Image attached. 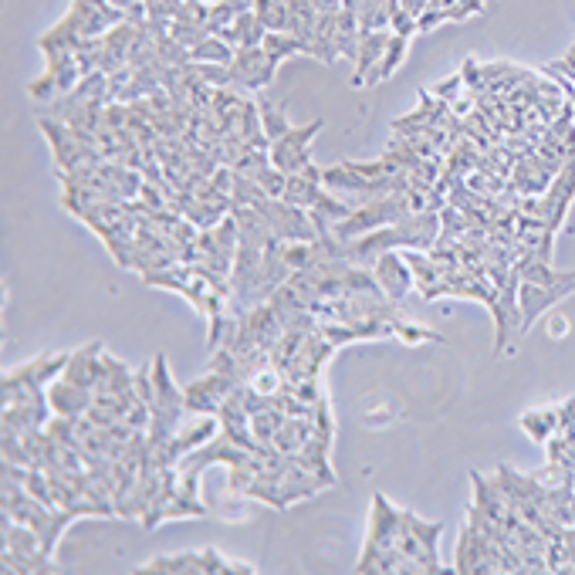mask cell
I'll return each instance as SVG.
<instances>
[{"label": "cell", "mask_w": 575, "mask_h": 575, "mask_svg": "<svg viewBox=\"0 0 575 575\" xmlns=\"http://www.w3.org/2000/svg\"><path fill=\"white\" fill-rule=\"evenodd\" d=\"M149 373H153V396H149V410H153V420H149V447L166 444L170 437L180 433V423L187 417V396L176 386V379L170 373V362H166V352H156L153 362H149Z\"/></svg>", "instance_id": "6da1fadb"}, {"label": "cell", "mask_w": 575, "mask_h": 575, "mask_svg": "<svg viewBox=\"0 0 575 575\" xmlns=\"http://www.w3.org/2000/svg\"><path fill=\"white\" fill-rule=\"evenodd\" d=\"M400 535H403V511L393 508V501L386 494H376L373 515H369V535L356 562V572H383L386 555L396 552Z\"/></svg>", "instance_id": "7a4b0ae2"}, {"label": "cell", "mask_w": 575, "mask_h": 575, "mask_svg": "<svg viewBox=\"0 0 575 575\" xmlns=\"http://www.w3.org/2000/svg\"><path fill=\"white\" fill-rule=\"evenodd\" d=\"M406 214H413V203H410V176H406V183H403L400 190L386 193V197L366 203V207H356L349 217L339 220V224H335L332 230H335V237H339V241H356V237L369 234V230L400 224Z\"/></svg>", "instance_id": "3957f363"}, {"label": "cell", "mask_w": 575, "mask_h": 575, "mask_svg": "<svg viewBox=\"0 0 575 575\" xmlns=\"http://www.w3.org/2000/svg\"><path fill=\"white\" fill-rule=\"evenodd\" d=\"M68 356H72V352H41L38 359L24 362V366H17V369H7L4 379H0V406H11L21 400V396L48 389L61 373H65Z\"/></svg>", "instance_id": "277c9868"}, {"label": "cell", "mask_w": 575, "mask_h": 575, "mask_svg": "<svg viewBox=\"0 0 575 575\" xmlns=\"http://www.w3.org/2000/svg\"><path fill=\"white\" fill-rule=\"evenodd\" d=\"M38 126L44 132V139H48V146H51V156H55L58 173H72V170H78V166H88V163H99V159H105L99 146H88L72 126L51 119V115H38Z\"/></svg>", "instance_id": "5b68a950"}, {"label": "cell", "mask_w": 575, "mask_h": 575, "mask_svg": "<svg viewBox=\"0 0 575 575\" xmlns=\"http://www.w3.org/2000/svg\"><path fill=\"white\" fill-rule=\"evenodd\" d=\"M203 515H207V504L187 498V494L180 491V474H176V467H166L156 501L149 504V511H146V515L139 518V521H143L146 532H153L159 521H170V518H203Z\"/></svg>", "instance_id": "8992f818"}, {"label": "cell", "mask_w": 575, "mask_h": 575, "mask_svg": "<svg viewBox=\"0 0 575 575\" xmlns=\"http://www.w3.org/2000/svg\"><path fill=\"white\" fill-rule=\"evenodd\" d=\"M575 291V271H562L559 281H548V285H535V281H521L518 288V332H528L538 322V315H545L548 308H555L562 298H569Z\"/></svg>", "instance_id": "52a82bcc"}, {"label": "cell", "mask_w": 575, "mask_h": 575, "mask_svg": "<svg viewBox=\"0 0 575 575\" xmlns=\"http://www.w3.org/2000/svg\"><path fill=\"white\" fill-rule=\"evenodd\" d=\"M261 214L264 220L271 224L274 237L278 241H288V244H312L318 237V230L312 224V214L305 207H295V203L281 200V197H268L261 203Z\"/></svg>", "instance_id": "ba28073f"}, {"label": "cell", "mask_w": 575, "mask_h": 575, "mask_svg": "<svg viewBox=\"0 0 575 575\" xmlns=\"http://www.w3.org/2000/svg\"><path fill=\"white\" fill-rule=\"evenodd\" d=\"M322 126L325 122L315 119V122H308V126H291L285 136L274 139L268 149L271 166H278V170L288 176H295V173H302L305 166H312V139L322 132Z\"/></svg>", "instance_id": "9c48e42d"}, {"label": "cell", "mask_w": 575, "mask_h": 575, "mask_svg": "<svg viewBox=\"0 0 575 575\" xmlns=\"http://www.w3.org/2000/svg\"><path fill=\"white\" fill-rule=\"evenodd\" d=\"M278 61H274L264 48H237L234 61H230V85L241 92H258V88L271 85Z\"/></svg>", "instance_id": "30bf717a"}, {"label": "cell", "mask_w": 575, "mask_h": 575, "mask_svg": "<svg viewBox=\"0 0 575 575\" xmlns=\"http://www.w3.org/2000/svg\"><path fill=\"white\" fill-rule=\"evenodd\" d=\"M51 417H55V410H51L48 389H41V393L21 396L17 403L4 406V410H0V430H17V433L44 430Z\"/></svg>", "instance_id": "8fae6325"}, {"label": "cell", "mask_w": 575, "mask_h": 575, "mask_svg": "<svg viewBox=\"0 0 575 575\" xmlns=\"http://www.w3.org/2000/svg\"><path fill=\"white\" fill-rule=\"evenodd\" d=\"M234 386H241V383H234L230 376L210 369L207 376L193 379V383L183 389V396H187V410L200 413V417H217V410L224 406L227 396L234 393Z\"/></svg>", "instance_id": "7c38bea8"}, {"label": "cell", "mask_w": 575, "mask_h": 575, "mask_svg": "<svg viewBox=\"0 0 575 575\" xmlns=\"http://www.w3.org/2000/svg\"><path fill=\"white\" fill-rule=\"evenodd\" d=\"M68 14H72V21L78 24L82 38H102L115 24L126 21V11H119L109 0H72Z\"/></svg>", "instance_id": "4fadbf2b"}, {"label": "cell", "mask_w": 575, "mask_h": 575, "mask_svg": "<svg viewBox=\"0 0 575 575\" xmlns=\"http://www.w3.org/2000/svg\"><path fill=\"white\" fill-rule=\"evenodd\" d=\"M373 274H376L379 288H383V295L393 298V302H403L406 291L417 285V278H413V268L406 264V254L403 251L379 254L376 264H373Z\"/></svg>", "instance_id": "5bb4252c"}, {"label": "cell", "mask_w": 575, "mask_h": 575, "mask_svg": "<svg viewBox=\"0 0 575 575\" xmlns=\"http://www.w3.org/2000/svg\"><path fill=\"white\" fill-rule=\"evenodd\" d=\"M389 34H393V31H362L356 61H352V78H349L352 88L373 85V75H376L379 61H383V51H386V44H389Z\"/></svg>", "instance_id": "9a60e30c"}, {"label": "cell", "mask_w": 575, "mask_h": 575, "mask_svg": "<svg viewBox=\"0 0 575 575\" xmlns=\"http://www.w3.org/2000/svg\"><path fill=\"white\" fill-rule=\"evenodd\" d=\"M102 356H105V342H88L82 345L78 352H72L68 356V366L65 373H61V379H68V383L82 386V389H92L99 386V376H102Z\"/></svg>", "instance_id": "2e32d148"}, {"label": "cell", "mask_w": 575, "mask_h": 575, "mask_svg": "<svg viewBox=\"0 0 575 575\" xmlns=\"http://www.w3.org/2000/svg\"><path fill=\"white\" fill-rule=\"evenodd\" d=\"M48 400H51L55 417H85V413L92 410V403H95V393L58 376L55 383L48 386Z\"/></svg>", "instance_id": "e0dca14e"}, {"label": "cell", "mask_w": 575, "mask_h": 575, "mask_svg": "<svg viewBox=\"0 0 575 575\" xmlns=\"http://www.w3.org/2000/svg\"><path fill=\"white\" fill-rule=\"evenodd\" d=\"M491 548V538L481 535L477 528L467 521L464 532H460V542H457V559H454V572L460 575H471L477 572L481 575V565H484V555H488Z\"/></svg>", "instance_id": "ac0fdd59"}, {"label": "cell", "mask_w": 575, "mask_h": 575, "mask_svg": "<svg viewBox=\"0 0 575 575\" xmlns=\"http://www.w3.org/2000/svg\"><path fill=\"white\" fill-rule=\"evenodd\" d=\"M44 78L58 88V99L82 82V68H78L75 51H44Z\"/></svg>", "instance_id": "d6986e66"}, {"label": "cell", "mask_w": 575, "mask_h": 575, "mask_svg": "<svg viewBox=\"0 0 575 575\" xmlns=\"http://www.w3.org/2000/svg\"><path fill=\"white\" fill-rule=\"evenodd\" d=\"M217 34L227 44H234V48H261L264 38H268V24H264L261 14L251 7V11H244L234 24H230V28L217 31Z\"/></svg>", "instance_id": "ffe728a7"}, {"label": "cell", "mask_w": 575, "mask_h": 575, "mask_svg": "<svg viewBox=\"0 0 575 575\" xmlns=\"http://www.w3.org/2000/svg\"><path fill=\"white\" fill-rule=\"evenodd\" d=\"M230 214H234V220H237V234H241V244H247V247H268L271 241H278V237H274V230H271V224L264 220V214H261L258 207H234Z\"/></svg>", "instance_id": "44dd1931"}, {"label": "cell", "mask_w": 575, "mask_h": 575, "mask_svg": "<svg viewBox=\"0 0 575 575\" xmlns=\"http://www.w3.org/2000/svg\"><path fill=\"white\" fill-rule=\"evenodd\" d=\"M136 389V373L126 366L122 359H115L112 352L102 356V376H99V386H95V396H119V393H129Z\"/></svg>", "instance_id": "7402d4cb"}, {"label": "cell", "mask_w": 575, "mask_h": 575, "mask_svg": "<svg viewBox=\"0 0 575 575\" xmlns=\"http://www.w3.org/2000/svg\"><path fill=\"white\" fill-rule=\"evenodd\" d=\"M339 14L342 11H318V24H315V38H312V58L332 65L339 58Z\"/></svg>", "instance_id": "603a6c76"}, {"label": "cell", "mask_w": 575, "mask_h": 575, "mask_svg": "<svg viewBox=\"0 0 575 575\" xmlns=\"http://www.w3.org/2000/svg\"><path fill=\"white\" fill-rule=\"evenodd\" d=\"M136 572H163V575H207V569H203V548H200V552L156 555L153 562L139 565Z\"/></svg>", "instance_id": "cb8c5ba5"}, {"label": "cell", "mask_w": 575, "mask_h": 575, "mask_svg": "<svg viewBox=\"0 0 575 575\" xmlns=\"http://www.w3.org/2000/svg\"><path fill=\"white\" fill-rule=\"evenodd\" d=\"M312 433H315V417H288L281 423V430L274 433L271 447L281 450V454H298L312 440Z\"/></svg>", "instance_id": "d4e9b609"}, {"label": "cell", "mask_w": 575, "mask_h": 575, "mask_svg": "<svg viewBox=\"0 0 575 575\" xmlns=\"http://www.w3.org/2000/svg\"><path fill=\"white\" fill-rule=\"evenodd\" d=\"M0 572H58V565H55V555L48 552L21 555V552H11V548H0Z\"/></svg>", "instance_id": "484cf974"}, {"label": "cell", "mask_w": 575, "mask_h": 575, "mask_svg": "<svg viewBox=\"0 0 575 575\" xmlns=\"http://www.w3.org/2000/svg\"><path fill=\"white\" fill-rule=\"evenodd\" d=\"M521 430L528 433V437L535 440V444H545L552 433H559V406H552V410H538V413H525V417L518 420Z\"/></svg>", "instance_id": "4316f807"}, {"label": "cell", "mask_w": 575, "mask_h": 575, "mask_svg": "<svg viewBox=\"0 0 575 575\" xmlns=\"http://www.w3.org/2000/svg\"><path fill=\"white\" fill-rule=\"evenodd\" d=\"M268 55L278 61H288L291 55H308V44L302 41V38H295L291 31H268V38H264V44H261Z\"/></svg>", "instance_id": "83f0119b"}, {"label": "cell", "mask_w": 575, "mask_h": 575, "mask_svg": "<svg viewBox=\"0 0 575 575\" xmlns=\"http://www.w3.org/2000/svg\"><path fill=\"white\" fill-rule=\"evenodd\" d=\"M237 55L234 44H227L220 34H210L207 41H200L197 48H190V61H207V65H230Z\"/></svg>", "instance_id": "f1b7e54d"}, {"label": "cell", "mask_w": 575, "mask_h": 575, "mask_svg": "<svg viewBox=\"0 0 575 575\" xmlns=\"http://www.w3.org/2000/svg\"><path fill=\"white\" fill-rule=\"evenodd\" d=\"M406 48H410V38H403V34H389V44L383 51V61H379L373 82H386V78L396 75V68H400L403 58H406Z\"/></svg>", "instance_id": "f546056e"}, {"label": "cell", "mask_w": 575, "mask_h": 575, "mask_svg": "<svg viewBox=\"0 0 575 575\" xmlns=\"http://www.w3.org/2000/svg\"><path fill=\"white\" fill-rule=\"evenodd\" d=\"M285 420H288V413H281L278 406H268V410H261V413H254V417H251V433L258 437L261 447H271L274 433L281 430V423H285Z\"/></svg>", "instance_id": "4dcf8cb0"}, {"label": "cell", "mask_w": 575, "mask_h": 575, "mask_svg": "<svg viewBox=\"0 0 575 575\" xmlns=\"http://www.w3.org/2000/svg\"><path fill=\"white\" fill-rule=\"evenodd\" d=\"M268 200V193L258 180H247V176H237L234 173V187H230V203L234 207H261Z\"/></svg>", "instance_id": "1f68e13d"}, {"label": "cell", "mask_w": 575, "mask_h": 575, "mask_svg": "<svg viewBox=\"0 0 575 575\" xmlns=\"http://www.w3.org/2000/svg\"><path fill=\"white\" fill-rule=\"evenodd\" d=\"M268 166H271L268 149H251V146H247L244 153L234 159V166H230V170H234L237 176H247V180H258Z\"/></svg>", "instance_id": "d6a6232c"}, {"label": "cell", "mask_w": 575, "mask_h": 575, "mask_svg": "<svg viewBox=\"0 0 575 575\" xmlns=\"http://www.w3.org/2000/svg\"><path fill=\"white\" fill-rule=\"evenodd\" d=\"M258 109H261V126H264V136L271 139H281L285 132L291 129V122H288V115L281 105H274V102H258Z\"/></svg>", "instance_id": "836d02e7"}, {"label": "cell", "mask_w": 575, "mask_h": 575, "mask_svg": "<svg viewBox=\"0 0 575 575\" xmlns=\"http://www.w3.org/2000/svg\"><path fill=\"white\" fill-rule=\"evenodd\" d=\"M258 183L264 187V193L268 197H285V187H288V173H281L278 166H268L261 176H258Z\"/></svg>", "instance_id": "e575fe53"}, {"label": "cell", "mask_w": 575, "mask_h": 575, "mask_svg": "<svg viewBox=\"0 0 575 575\" xmlns=\"http://www.w3.org/2000/svg\"><path fill=\"white\" fill-rule=\"evenodd\" d=\"M389 31H393V34H403V38H413V34L420 31V24H417V17H413V14H406L403 7H396V14H393V24H389Z\"/></svg>", "instance_id": "d590c367"}, {"label": "cell", "mask_w": 575, "mask_h": 575, "mask_svg": "<svg viewBox=\"0 0 575 575\" xmlns=\"http://www.w3.org/2000/svg\"><path fill=\"white\" fill-rule=\"evenodd\" d=\"M559 423H562L559 430H575V396L559 406Z\"/></svg>", "instance_id": "8d00e7d4"}, {"label": "cell", "mask_w": 575, "mask_h": 575, "mask_svg": "<svg viewBox=\"0 0 575 575\" xmlns=\"http://www.w3.org/2000/svg\"><path fill=\"white\" fill-rule=\"evenodd\" d=\"M460 82H464V78H460V75L447 78V82L440 85V88H437V92H433V95H437V99H450V95H454V92H460Z\"/></svg>", "instance_id": "74e56055"}, {"label": "cell", "mask_w": 575, "mask_h": 575, "mask_svg": "<svg viewBox=\"0 0 575 575\" xmlns=\"http://www.w3.org/2000/svg\"><path fill=\"white\" fill-rule=\"evenodd\" d=\"M109 4H115V7H119V11H129L132 0H109Z\"/></svg>", "instance_id": "f35d334b"}]
</instances>
